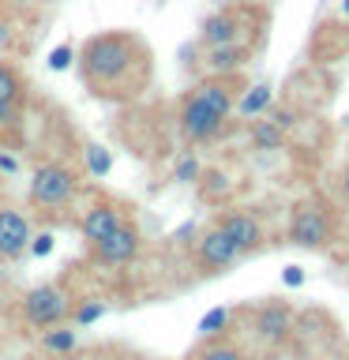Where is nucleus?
<instances>
[{
	"label": "nucleus",
	"mask_w": 349,
	"mask_h": 360,
	"mask_svg": "<svg viewBox=\"0 0 349 360\" xmlns=\"http://www.w3.org/2000/svg\"><path fill=\"white\" fill-rule=\"evenodd\" d=\"M30 244V221L19 210L0 207V259H19Z\"/></svg>",
	"instance_id": "1a4fd4ad"
},
{
	"label": "nucleus",
	"mask_w": 349,
	"mask_h": 360,
	"mask_svg": "<svg viewBox=\"0 0 349 360\" xmlns=\"http://www.w3.org/2000/svg\"><path fill=\"white\" fill-rule=\"evenodd\" d=\"M241 255H244V252H241V248H236L229 236L218 229V225L203 233V236H199V244H196V259H199V266H203V270H225V266H233Z\"/></svg>",
	"instance_id": "0eeeda50"
},
{
	"label": "nucleus",
	"mask_w": 349,
	"mask_h": 360,
	"mask_svg": "<svg viewBox=\"0 0 349 360\" xmlns=\"http://www.w3.org/2000/svg\"><path fill=\"white\" fill-rule=\"evenodd\" d=\"M101 315H106V304H101V300H87V304H79V308H75L72 323L75 326H90V323H98Z\"/></svg>",
	"instance_id": "4be33fe9"
},
{
	"label": "nucleus",
	"mask_w": 349,
	"mask_h": 360,
	"mask_svg": "<svg viewBox=\"0 0 349 360\" xmlns=\"http://www.w3.org/2000/svg\"><path fill=\"white\" fill-rule=\"evenodd\" d=\"M252 143L259 150H278V146L286 143V128H278L274 120H255L252 124Z\"/></svg>",
	"instance_id": "a211bd4d"
},
{
	"label": "nucleus",
	"mask_w": 349,
	"mask_h": 360,
	"mask_svg": "<svg viewBox=\"0 0 349 360\" xmlns=\"http://www.w3.org/2000/svg\"><path fill=\"white\" fill-rule=\"evenodd\" d=\"M255 334H259V342H267V345H281L293 334V311L281 300L263 304V308L255 311Z\"/></svg>",
	"instance_id": "6e6552de"
},
{
	"label": "nucleus",
	"mask_w": 349,
	"mask_h": 360,
	"mask_svg": "<svg viewBox=\"0 0 349 360\" xmlns=\"http://www.w3.org/2000/svg\"><path fill=\"white\" fill-rule=\"evenodd\" d=\"M342 184H345V195H349V169H345V180H342Z\"/></svg>",
	"instance_id": "2f4dec72"
},
{
	"label": "nucleus",
	"mask_w": 349,
	"mask_h": 360,
	"mask_svg": "<svg viewBox=\"0 0 349 360\" xmlns=\"http://www.w3.org/2000/svg\"><path fill=\"white\" fill-rule=\"evenodd\" d=\"M241 38V15L236 11H214L203 19V45H229Z\"/></svg>",
	"instance_id": "f8f14e48"
},
{
	"label": "nucleus",
	"mask_w": 349,
	"mask_h": 360,
	"mask_svg": "<svg viewBox=\"0 0 349 360\" xmlns=\"http://www.w3.org/2000/svg\"><path fill=\"white\" fill-rule=\"evenodd\" d=\"M225 326H229V308H210V311L199 319V334L210 342V338H218V334L225 330Z\"/></svg>",
	"instance_id": "aec40b11"
},
{
	"label": "nucleus",
	"mask_w": 349,
	"mask_h": 360,
	"mask_svg": "<svg viewBox=\"0 0 349 360\" xmlns=\"http://www.w3.org/2000/svg\"><path fill=\"white\" fill-rule=\"evenodd\" d=\"M169 240H173V244H188V240H196V221H184V225H177Z\"/></svg>",
	"instance_id": "a878e982"
},
{
	"label": "nucleus",
	"mask_w": 349,
	"mask_h": 360,
	"mask_svg": "<svg viewBox=\"0 0 349 360\" xmlns=\"http://www.w3.org/2000/svg\"><path fill=\"white\" fill-rule=\"evenodd\" d=\"M94 248V255H98V263H106V266H124V263H132L135 255H139V229L128 221H120L117 229H113L106 240H98V244H90Z\"/></svg>",
	"instance_id": "423d86ee"
},
{
	"label": "nucleus",
	"mask_w": 349,
	"mask_h": 360,
	"mask_svg": "<svg viewBox=\"0 0 349 360\" xmlns=\"http://www.w3.org/2000/svg\"><path fill=\"white\" fill-rule=\"evenodd\" d=\"M196 360H248V356H244L236 345H229V342H214V338H210V342L196 353Z\"/></svg>",
	"instance_id": "6ab92c4d"
},
{
	"label": "nucleus",
	"mask_w": 349,
	"mask_h": 360,
	"mask_svg": "<svg viewBox=\"0 0 349 360\" xmlns=\"http://www.w3.org/2000/svg\"><path fill=\"white\" fill-rule=\"evenodd\" d=\"M244 56H248V49H244V45H236V41H229V45H207V68L214 75L236 72V68L244 64Z\"/></svg>",
	"instance_id": "4468645a"
},
{
	"label": "nucleus",
	"mask_w": 349,
	"mask_h": 360,
	"mask_svg": "<svg viewBox=\"0 0 349 360\" xmlns=\"http://www.w3.org/2000/svg\"><path fill=\"white\" fill-rule=\"evenodd\" d=\"M11 117H15V105H0V124H11Z\"/></svg>",
	"instance_id": "c756f323"
},
{
	"label": "nucleus",
	"mask_w": 349,
	"mask_h": 360,
	"mask_svg": "<svg viewBox=\"0 0 349 360\" xmlns=\"http://www.w3.org/2000/svg\"><path fill=\"white\" fill-rule=\"evenodd\" d=\"M218 229L229 236V240L241 248V252H255L259 244H263V225H259V218H252V214H244V210H233V214H225V218L218 221Z\"/></svg>",
	"instance_id": "9d476101"
},
{
	"label": "nucleus",
	"mask_w": 349,
	"mask_h": 360,
	"mask_svg": "<svg viewBox=\"0 0 349 360\" xmlns=\"http://www.w3.org/2000/svg\"><path fill=\"white\" fill-rule=\"evenodd\" d=\"M75 191H79V180L61 162H45L30 176V202L34 207H64Z\"/></svg>",
	"instance_id": "f03ea898"
},
{
	"label": "nucleus",
	"mask_w": 349,
	"mask_h": 360,
	"mask_svg": "<svg viewBox=\"0 0 349 360\" xmlns=\"http://www.w3.org/2000/svg\"><path fill=\"white\" fill-rule=\"evenodd\" d=\"M23 101V75L11 64H0V105H15Z\"/></svg>",
	"instance_id": "f3484780"
},
{
	"label": "nucleus",
	"mask_w": 349,
	"mask_h": 360,
	"mask_svg": "<svg viewBox=\"0 0 349 360\" xmlns=\"http://www.w3.org/2000/svg\"><path fill=\"white\" fill-rule=\"evenodd\" d=\"M270 120H274L278 128H293V112L289 109H274V112H270Z\"/></svg>",
	"instance_id": "c85d7f7f"
},
{
	"label": "nucleus",
	"mask_w": 349,
	"mask_h": 360,
	"mask_svg": "<svg viewBox=\"0 0 349 360\" xmlns=\"http://www.w3.org/2000/svg\"><path fill=\"white\" fill-rule=\"evenodd\" d=\"M8 38H11V27H4V22H0V45H4Z\"/></svg>",
	"instance_id": "7c9ffc66"
},
{
	"label": "nucleus",
	"mask_w": 349,
	"mask_h": 360,
	"mask_svg": "<svg viewBox=\"0 0 349 360\" xmlns=\"http://www.w3.org/2000/svg\"><path fill=\"white\" fill-rule=\"evenodd\" d=\"M68 311H72V300H68V292L61 285H38L23 297V315H27V323L38 326V330L64 323Z\"/></svg>",
	"instance_id": "7ed1b4c3"
},
{
	"label": "nucleus",
	"mask_w": 349,
	"mask_h": 360,
	"mask_svg": "<svg viewBox=\"0 0 349 360\" xmlns=\"http://www.w3.org/2000/svg\"><path fill=\"white\" fill-rule=\"evenodd\" d=\"M281 281H286V285H304V270L300 266H286L281 270Z\"/></svg>",
	"instance_id": "bb28decb"
},
{
	"label": "nucleus",
	"mask_w": 349,
	"mask_h": 360,
	"mask_svg": "<svg viewBox=\"0 0 349 360\" xmlns=\"http://www.w3.org/2000/svg\"><path fill=\"white\" fill-rule=\"evenodd\" d=\"M191 94H196L199 101H207V105L214 112H222V117H229V112H233V90H229V83H225L222 75L196 83V86H191Z\"/></svg>",
	"instance_id": "ddd939ff"
},
{
	"label": "nucleus",
	"mask_w": 349,
	"mask_h": 360,
	"mask_svg": "<svg viewBox=\"0 0 349 360\" xmlns=\"http://www.w3.org/2000/svg\"><path fill=\"white\" fill-rule=\"evenodd\" d=\"M289 240L297 248H323L331 240V218H326L323 207H300L289 221Z\"/></svg>",
	"instance_id": "39448f33"
},
{
	"label": "nucleus",
	"mask_w": 349,
	"mask_h": 360,
	"mask_svg": "<svg viewBox=\"0 0 349 360\" xmlns=\"http://www.w3.org/2000/svg\"><path fill=\"white\" fill-rule=\"evenodd\" d=\"M117 225H120L117 207H109V202H98V207H90V210L83 214V221H79V233H83L87 244H98V240H106V236L117 229Z\"/></svg>",
	"instance_id": "9b49d317"
},
{
	"label": "nucleus",
	"mask_w": 349,
	"mask_h": 360,
	"mask_svg": "<svg viewBox=\"0 0 349 360\" xmlns=\"http://www.w3.org/2000/svg\"><path fill=\"white\" fill-rule=\"evenodd\" d=\"M0 173H19V158L8 154V150H0Z\"/></svg>",
	"instance_id": "cd10ccee"
},
{
	"label": "nucleus",
	"mask_w": 349,
	"mask_h": 360,
	"mask_svg": "<svg viewBox=\"0 0 349 360\" xmlns=\"http://www.w3.org/2000/svg\"><path fill=\"white\" fill-rule=\"evenodd\" d=\"M87 169L94 176H106L113 169V154L106 150V146H98V143H87Z\"/></svg>",
	"instance_id": "412c9836"
},
{
	"label": "nucleus",
	"mask_w": 349,
	"mask_h": 360,
	"mask_svg": "<svg viewBox=\"0 0 349 360\" xmlns=\"http://www.w3.org/2000/svg\"><path fill=\"white\" fill-rule=\"evenodd\" d=\"M72 60H75V49H72V45H56V49L49 53V68H53V72H68V68H72Z\"/></svg>",
	"instance_id": "b1692460"
},
{
	"label": "nucleus",
	"mask_w": 349,
	"mask_h": 360,
	"mask_svg": "<svg viewBox=\"0 0 349 360\" xmlns=\"http://www.w3.org/2000/svg\"><path fill=\"white\" fill-rule=\"evenodd\" d=\"M203 176V165L196 162V158H180L177 162V169H173V180H180V184H196V180Z\"/></svg>",
	"instance_id": "5701e85b"
},
{
	"label": "nucleus",
	"mask_w": 349,
	"mask_h": 360,
	"mask_svg": "<svg viewBox=\"0 0 349 360\" xmlns=\"http://www.w3.org/2000/svg\"><path fill=\"white\" fill-rule=\"evenodd\" d=\"M79 75L87 90L106 101L135 98L151 79V53L135 34L106 30L83 41L79 49Z\"/></svg>",
	"instance_id": "f257e3e1"
},
{
	"label": "nucleus",
	"mask_w": 349,
	"mask_h": 360,
	"mask_svg": "<svg viewBox=\"0 0 349 360\" xmlns=\"http://www.w3.org/2000/svg\"><path fill=\"white\" fill-rule=\"evenodd\" d=\"M222 128H225L222 112H214L207 101H199L196 94L184 98V105H180V135H184L188 143H210L222 135Z\"/></svg>",
	"instance_id": "20e7f679"
},
{
	"label": "nucleus",
	"mask_w": 349,
	"mask_h": 360,
	"mask_svg": "<svg viewBox=\"0 0 349 360\" xmlns=\"http://www.w3.org/2000/svg\"><path fill=\"white\" fill-rule=\"evenodd\" d=\"M53 248H56V236H53V233H42V236H30L27 252H34L38 259H45V255H53Z\"/></svg>",
	"instance_id": "393cba45"
},
{
	"label": "nucleus",
	"mask_w": 349,
	"mask_h": 360,
	"mask_svg": "<svg viewBox=\"0 0 349 360\" xmlns=\"http://www.w3.org/2000/svg\"><path fill=\"white\" fill-rule=\"evenodd\" d=\"M342 11H345V15H349V0H342Z\"/></svg>",
	"instance_id": "473e14b6"
},
{
	"label": "nucleus",
	"mask_w": 349,
	"mask_h": 360,
	"mask_svg": "<svg viewBox=\"0 0 349 360\" xmlns=\"http://www.w3.org/2000/svg\"><path fill=\"white\" fill-rule=\"evenodd\" d=\"M42 345L49 349V353H56V356H64V353H72V349L79 345V334L72 330V326H45V334H42Z\"/></svg>",
	"instance_id": "dca6fc26"
},
{
	"label": "nucleus",
	"mask_w": 349,
	"mask_h": 360,
	"mask_svg": "<svg viewBox=\"0 0 349 360\" xmlns=\"http://www.w3.org/2000/svg\"><path fill=\"white\" fill-rule=\"evenodd\" d=\"M270 86L267 83H255V86H248V94L241 98V101H233L236 105V112H241V117H259V112H267L270 109Z\"/></svg>",
	"instance_id": "2eb2a0df"
}]
</instances>
